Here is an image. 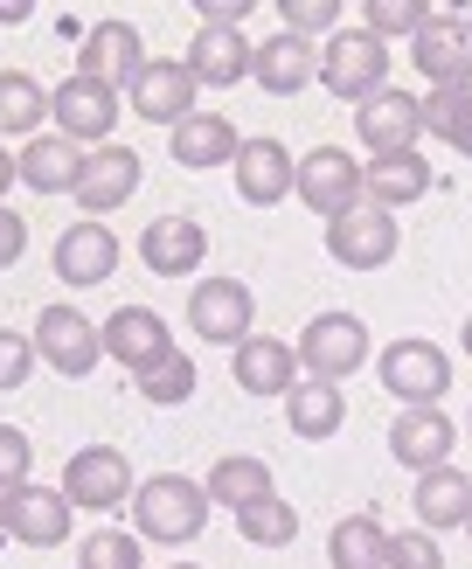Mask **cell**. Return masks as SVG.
I'll return each mask as SVG.
<instances>
[{"instance_id": "6da1fadb", "label": "cell", "mask_w": 472, "mask_h": 569, "mask_svg": "<svg viewBox=\"0 0 472 569\" xmlns=\"http://www.w3.org/2000/svg\"><path fill=\"white\" fill-rule=\"evenodd\" d=\"M202 528H209V493H202V479H188V472H153L147 487H132V535H139V542L181 549V542H194Z\"/></svg>"}, {"instance_id": "7a4b0ae2", "label": "cell", "mask_w": 472, "mask_h": 569, "mask_svg": "<svg viewBox=\"0 0 472 569\" xmlns=\"http://www.w3.org/2000/svg\"><path fill=\"white\" fill-rule=\"evenodd\" d=\"M375 376H382V389L396 396L403 410H438L444 389H452V355H444L438 340L403 333V340H389V348L375 355Z\"/></svg>"}, {"instance_id": "3957f363", "label": "cell", "mask_w": 472, "mask_h": 569, "mask_svg": "<svg viewBox=\"0 0 472 569\" xmlns=\"http://www.w3.org/2000/svg\"><path fill=\"white\" fill-rule=\"evenodd\" d=\"M320 83L341 104H369L375 91H389V42H375L369 28H341V36H327L320 49Z\"/></svg>"}, {"instance_id": "277c9868", "label": "cell", "mask_w": 472, "mask_h": 569, "mask_svg": "<svg viewBox=\"0 0 472 569\" xmlns=\"http://www.w3.org/2000/svg\"><path fill=\"white\" fill-rule=\"evenodd\" d=\"M292 355H299V376H313V382H348L354 368L369 361V327H361L354 312H313V320L299 327Z\"/></svg>"}, {"instance_id": "5b68a950", "label": "cell", "mask_w": 472, "mask_h": 569, "mask_svg": "<svg viewBox=\"0 0 472 569\" xmlns=\"http://www.w3.org/2000/svg\"><path fill=\"white\" fill-rule=\"evenodd\" d=\"M132 459L119 445H83L70 451V466H63V500L83 507V515H111V507H132Z\"/></svg>"}, {"instance_id": "8992f818", "label": "cell", "mask_w": 472, "mask_h": 569, "mask_svg": "<svg viewBox=\"0 0 472 569\" xmlns=\"http://www.w3.org/2000/svg\"><path fill=\"white\" fill-rule=\"evenodd\" d=\"M119 91L111 83H91V77H63L49 91V119H56V132L70 139V147H111V126H119Z\"/></svg>"}, {"instance_id": "52a82bcc", "label": "cell", "mask_w": 472, "mask_h": 569, "mask_svg": "<svg viewBox=\"0 0 472 569\" xmlns=\"http://www.w3.org/2000/svg\"><path fill=\"white\" fill-rule=\"evenodd\" d=\"M70 521H77V507L63 500V487H14V493H0V535L8 542H28V549H63L70 542Z\"/></svg>"}, {"instance_id": "ba28073f", "label": "cell", "mask_w": 472, "mask_h": 569, "mask_svg": "<svg viewBox=\"0 0 472 569\" xmlns=\"http://www.w3.org/2000/svg\"><path fill=\"white\" fill-rule=\"evenodd\" d=\"M410 63L424 70L431 91H472V21L465 14H431L410 36Z\"/></svg>"}, {"instance_id": "9c48e42d", "label": "cell", "mask_w": 472, "mask_h": 569, "mask_svg": "<svg viewBox=\"0 0 472 569\" xmlns=\"http://www.w3.org/2000/svg\"><path fill=\"white\" fill-rule=\"evenodd\" d=\"M396 243H403L396 216L375 209V202H354L348 216H333V222H327V258H333V264H348V271H382L389 258H396Z\"/></svg>"}, {"instance_id": "30bf717a", "label": "cell", "mask_w": 472, "mask_h": 569, "mask_svg": "<svg viewBox=\"0 0 472 569\" xmlns=\"http://www.w3.org/2000/svg\"><path fill=\"white\" fill-rule=\"evenodd\" d=\"M188 327L215 348H243L250 327H258V299H250L243 278H202L188 292Z\"/></svg>"}, {"instance_id": "8fae6325", "label": "cell", "mask_w": 472, "mask_h": 569, "mask_svg": "<svg viewBox=\"0 0 472 569\" xmlns=\"http://www.w3.org/2000/svg\"><path fill=\"white\" fill-rule=\"evenodd\" d=\"M36 355L56 368V376H91V368L104 361V333L91 327V312L77 306H42L36 312Z\"/></svg>"}, {"instance_id": "7c38bea8", "label": "cell", "mask_w": 472, "mask_h": 569, "mask_svg": "<svg viewBox=\"0 0 472 569\" xmlns=\"http://www.w3.org/2000/svg\"><path fill=\"white\" fill-rule=\"evenodd\" d=\"M299 202L305 209H313V216H348L354 202H361V160L354 153H341V147H313V153H305L299 160Z\"/></svg>"}, {"instance_id": "4fadbf2b", "label": "cell", "mask_w": 472, "mask_h": 569, "mask_svg": "<svg viewBox=\"0 0 472 569\" xmlns=\"http://www.w3.org/2000/svg\"><path fill=\"white\" fill-rule=\"evenodd\" d=\"M147 70V42H139L132 21H91V36L77 49V77L111 83V91H132V77Z\"/></svg>"}, {"instance_id": "5bb4252c", "label": "cell", "mask_w": 472, "mask_h": 569, "mask_svg": "<svg viewBox=\"0 0 472 569\" xmlns=\"http://www.w3.org/2000/svg\"><path fill=\"white\" fill-rule=\"evenodd\" d=\"M194 98H202V83L188 77V63H160V56H147V70H139L132 91H125V104L139 111V119H153L167 132H174L181 119H194Z\"/></svg>"}, {"instance_id": "9a60e30c", "label": "cell", "mask_w": 472, "mask_h": 569, "mask_svg": "<svg viewBox=\"0 0 472 569\" xmlns=\"http://www.w3.org/2000/svg\"><path fill=\"white\" fill-rule=\"evenodd\" d=\"M98 333H104V355L119 361V368H132V376H147L153 361L174 355V333H167V320H160L153 306H119Z\"/></svg>"}, {"instance_id": "2e32d148", "label": "cell", "mask_w": 472, "mask_h": 569, "mask_svg": "<svg viewBox=\"0 0 472 569\" xmlns=\"http://www.w3.org/2000/svg\"><path fill=\"white\" fill-rule=\"evenodd\" d=\"M354 132H361V147L375 153H410L416 139H424V98H410V91H375L369 104L354 111Z\"/></svg>"}, {"instance_id": "e0dca14e", "label": "cell", "mask_w": 472, "mask_h": 569, "mask_svg": "<svg viewBox=\"0 0 472 569\" xmlns=\"http://www.w3.org/2000/svg\"><path fill=\"white\" fill-rule=\"evenodd\" d=\"M139 258H147L153 278H188L209 258V230L194 216H153L147 230H139Z\"/></svg>"}, {"instance_id": "ac0fdd59", "label": "cell", "mask_w": 472, "mask_h": 569, "mask_svg": "<svg viewBox=\"0 0 472 569\" xmlns=\"http://www.w3.org/2000/svg\"><path fill=\"white\" fill-rule=\"evenodd\" d=\"M230 376L243 396H285L299 389V355H292V340H271V333H250L243 348H230Z\"/></svg>"}, {"instance_id": "d6986e66", "label": "cell", "mask_w": 472, "mask_h": 569, "mask_svg": "<svg viewBox=\"0 0 472 569\" xmlns=\"http://www.w3.org/2000/svg\"><path fill=\"white\" fill-rule=\"evenodd\" d=\"M250 56H258V42L243 36V28H194V42H188V77L202 83V91H230V83L250 77Z\"/></svg>"}, {"instance_id": "ffe728a7", "label": "cell", "mask_w": 472, "mask_h": 569, "mask_svg": "<svg viewBox=\"0 0 472 569\" xmlns=\"http://www.w3.org/2000/svg\"><path fill=\"white\" fill-rule=\"evenodd\" d=\"M230 174H237V194L250 209H278L299 188V160L278 147V139H243V153H237Z\"/></svg>"}, {"instance_id": "44dd1931", "label": "cell", "mask_w": 472, "mask_h": 569, "mask_svg": "<svg viewBox=\"0 0 472 569\" xmlns=\"http://www.w3.org/2000/svg\"><path fill=\"white\" fill-rule=\"evenodd\" d=\"M56 278L63 284H104L111 271H119V237H111V222H70L63 237H56Z\"/></svg>"}, {"instance_id": "7402d4cb", "label": "cell", "mask_w": 472, "mask_h": 569, "mask_svg": "<svg viewBox=\"0 0 472 569\" xmlns=\"http://www.w3.org/2000/svg\"><path fill=\"white\" fill-rule=\"evenodd\" d=\"M452 417L444 410H403L396 423H389V459L410 466V472H438V466H452Z\"/></svg>"}, {"instance_id": "603a6c76", "label": "cell", "mask_w": 472, "mask_h": 569, "mask_svg": "<svg viewBox=\"0 0 472 569\" xmlns=\"http://www.w3.org/2000/svg\"><path fill=\"white\" fill-rule=\"evenodd\" d=\"M132 188H139V153L132 147H98L91 160H83V181H77V209L104 222L111 209H125L132 202Z\"/></svg>"}, {"instance_id": "cb8c5ba5", "label": "cell", "mask_w": 472, "mask_h": 569, "mask_svg": "<svg viewBox=\"0 0 472 569\" xmlns=\"http://www.w3.org/2000/svg\"><path fill=\"white\" fill-rule=\"evenodd\" d=\"M431 194V167H424V153H375L369 167H361V202H375V209H410V202H424Z\"/></svg>"}, {"instance_id": "d4e9b609", "label": "cell", "mask_w": 472, "mask_h": 569, "mask_svg": "<svg viewBox=\"0 0 472 569\" xmlns=\"http://www.w3.org/2000/svg\"><path fill=\"white\" fill-rule=\"evenodd\" d=\"M83 147H70L63 132H36L28 147L14 153V167H21V188H36V194H77V181H83Z\"/></svg>"}, {"instance_id": "484cf974", "label": "cell", "mask_w": 472, "mask_h": 569, "mask_svg": "<svg viewBox=\"0 0 472 569\" xmlns=\"http://www.w3.org/2000/svg\"><path fill=\"white\" fill-rule=\"evenodd\" d=\"M250 77H258V91H271V98H299L305 83L320 77V56H313V42H299V36H264L258 42V56H250Z\"/></svg>"}, {"instance_id": "4316f807", "label": "cell", "mask_w": 472, "mask_h": 569, "mask_svg": "<svg viewBox=\"0 0 472 569\" xmlns=\"http://www.w3.org/2000/svg\"><path fill=\"white\" fill-rule=\"evenodd\" d=\"M167 153H174V167H188V174H202V167H237L243 139L237 126L222 119V111H194V119L174 126V139H167Z\"/></svg>"}, {"instance_id": "83f0119b", "label": "cell", "mask_w": 472, "mask_h": 569, "mask_svg": "<svg viewBox=\"0 0 472 569\" xmlns=\"http://www.w3.org/2000/svg\"><path fill=\"white\" fill-rule=\"evenodd\" d=\"M416 528L424 535H444V528H465L472 521V479L459 466H438V472H416Z\"/></svg>"}, {"instance_id": "f1b7e54d", "label": "cell", "mask_w": 472, "mask_h": 569, "mask_svg": "<svg viewBox=\"0 0 472 569\" xmlns=\"http://www.w3.org/2000/svg\"><path fill=\"white\" fill-rule=\"evenodd\" d=\"M285 423H292V438L327 445V438L348 423V396H341V382H313V376H299V389L285 396Z\"/></svg>"}, {"instance_id": "f546056e", "label": "cell", "mask_w": 472, "mask_h": 569, "mask_svg": "<svg viewBox=\"0 0 472 569\" xmlns=\"http://www.w3.org/2000/svg\"><path fill=\"white\" fill-rule=\"evenodd\" d=\"M382 556H389V528H382L375 507L333 521V535H327V562L333 569H382Z\"/></svg>"}, {"instance_id": "4dcf8cb0", "label": "cell", "mask_w": 472, "mask_h": 569, "mask_svg": "<svg viewBox=\"0 0 472 569\" xmlns=\"http://www.w3.org/2000/svg\"><path fill=\"white\" fill-rule=\"evenodd\" d=\"M202 493H209V507H230V515H243L250 500H264V493H271V466H264V459H250V451H230V459H215V466H209Z\"/></svg>"}, {"instance_id": "1f68e13d", "label": "cell", "mask_w": 472, "mask_h": 569, "mask_svg": "<svg viewBox=\"0 0 472 569\" xmlns=\"http://www.w3.org/2000/svg\"><path fill=\"white\" fill-rule=\"evenodd\" d=\"M42 119H49V83H36L28 70H0V132L28 147L42 132Z\"/></svg>"}, {"instance_id": "d6a6232c", "label": "cell", "mask_w": 472, "mask_h": 569, "mask_svg": "<svg viewBox=\"0 0 472 569\" xmlns=\"http://www.w3.org/2000/svg\"><path fill=\"white\" fill-rule=\"evenodd\" d=\"M237 535H243L250 549H285V542H299V507L264 493V500H250L243 515H237Z\"/></svg>"}, {"instance_id": "836d02e7", "label": "cell", "mask_w": 472, "mask_h": 569, "mask_svg": "<svg viewBox=\"0 0 472 569\" xmlns=\"http://www.w3.org/2000/svg\"><path fill=\"white\" fill-rule=\"evenodd\" d=\"M424 132H438L452 153L472 160V91H431L424 98Z\"/></svg>"}, {"instance_id": "e575fe53", "label": "cell", "mask_w": 472, "mask_h": 569, "mask_svg": "<svg viewBox=\"0 0 472 569\" xmlns=\"http://www.w3.org/2000/svg\"><path fill=\"white\" fill-rule=\"evenodd\" d=\"M132 389L147 396L153 410H174V403H188V396H194V361H188V355L174 348L167 361H153L147 376H132Z\"/></svg>"}, {"instance_id": "d590c367", "label": "cell", "mask_w": 472, "mask_h": 569, "mask_svg": "<svg viewBox=\"0 0 472 569\" xmlns=\"http://www.w3.org/2000/svg\"><path fill=\"white\" fill-rule=\"evenodd\" d=\"M139 562H147V542L125 528H91L77 542V569H139Z\"/></svg>"}, {"instance_id": "8d00e7d4", "label": "cell", "mask_w": 472, "mask_h": 569, "mask_svg": "<svg viewBox=\"0 0 472 569\" xmlns=\"http://www.w3.org/2000/svg\"><path fill=\"white\" fill-rule=\"evenodd\" d=\"M424 21H431L424 0H369V21H361V28H369L375 42H410Z\"/></svg>"}, {"instance_id": "74e56055", "label": "cell", "mask_w": 472, "mask_h": 569, "mask_svg": "<svg viewBox=\"0 0 472 569\" xmlns=\"http://www.w3.org/2000/svg\"><path fill=\"white\" fill-rule=\"evenodd\" d=\"M278 21H285V36H299V42L341 36V0H278Z\"/></svg>"}, {"instance_id": "f35d334b", "label": "cell", "mask_w": 472, "mask_h": 569, "mask_svg": "<svg viewBox=\"0 0 472 569\" xmlns=\"http://www.w3.org/2000/svg\"><path fill=\"white\" fill-rule=\"evenodd\" d=\"M382 569H444L438 535H424V528H403V535H389V556H382Z\"/></svg>"}, {"instance_id": "ab89813d", "label": "cell", "mask_w": 472, "mask_h": 569, "mask_svg": "<svg viewBox=\"0 0 472 569\" xmlns=\"http://www.w3.org/2000/svg\"><path fill=\"white\" fill-rule=\"evenodd\" d=\"M36 333H14V327H0V396L21 389L28 376H36Z\"/></svg>"}, {"instance_id": "60d3db41", "label": "cell", "mask_w": 472, "mask_h": 569, "mask_svg": "<svg viewBox=\"0 0 472 569\" xmlns=\"http://www.w3.org/2000/svg\"><path fill=\"white\" fill-rule=\"evenodd\" d=\"M36 479V445H28V431H14V423H0V493H14Z\"/></svg>"}, {"instance_id": "b9f144b4", "label": "cell", "mask_w": 472, "mask_h": 569, "mask_svg": "<svg viewBox=\"0 0 472 569\" xmlns=\"http://www.w3.org/2000/svg\"><path fill=\"white\" fill-rule=\"evenodd\" d=\"M21 250H28V222H21L14 209H0V271L21 264Z\"/></svg>"}, {"instance_id": "7bdbcfd3", "label": "cell", "mask_w": 472, "mask_h": 569, "mask_svg": "<svg viewBox=\"0 0 472 569\" xmlns=\"http://www.w3.org/2000/svg\"><path fill=\"white\" fill-rule=\"evenodd\" d=\"M8 188H21V167H14L8 147H0V209H8Z\"/></svg>"}, {"instance_id": "ee69618b", "label": "cell", "mask_w": 472, "mask_h": 569, "mask_svg": "<svg viewBox=\"0 0 472 569\" xmlns=\"http://www.w3.org/2000/svg\"><path fill=\"white\" fill-rule=\"evenodd\" d=\"M0 21H28V0H0Z\"/></svg>"}, {"instance_id": "f6af8a7d", "label": "cell", "mask_w": 472, "mask_h": 569, "mask_svg": "<svg viewBox=\"0 0 472 569\" xmlns=\"http://www.w3.org/2000/svg\"><path fill=\"white\" fill-rule=\"evenodd\" d=\"M459 348H465V355H472V312H465V327H459Z\"/></svg>"}, {"instance_id": "bcb514c9", "label": "cell", "mask_w": 472, "mask_h": 569, "mask_svg": "<svg viewBox=\"0 0 472 569\" xmlns=\"http://www.w3.org/2000/svg\"><path fill=\"white\" fill-rule=\"evenodd\" d=\"M167 569H202V562H167Z\"/></svg>"}, {"instance_id": "7dc6e473", "label": "cell", "mask_w": 472, "mask_h": 569, "mask_svg": "<svg viewBox=\"0 0 472 569\" xmlns=\"http://www.w3.org/2000/svg\"><path fill=\"white\" fill-rule=\"evenodd\" d=\"M465 535H472V521H465Z\"/></svg>"}]
</instances>
